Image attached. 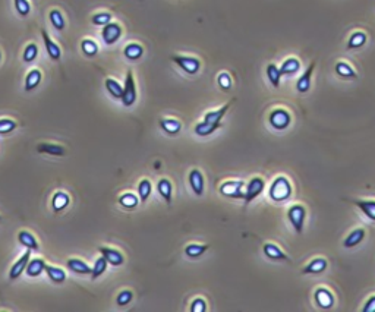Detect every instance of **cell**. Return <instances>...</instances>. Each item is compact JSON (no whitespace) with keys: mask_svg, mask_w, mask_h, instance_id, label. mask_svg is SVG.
Segmentation results:
<instances>
[{"mask_svg":"<svg viewBox=\"0 0 375 312\" xmlns=\"http://www.w3.org/2000/svg\"><path fill=\"white\" fill-rule=\"evenodd\" d=\"M270 198L276 202H281L290 198L292 195V185L290 180L284 176H279L273 180L271 186H270V192H268Z\"/></svg>","mask_w":375,"mask_h":312,"instance_id":"1","label":"cell"},{"mask_svg":"<svg viewBox=\"0 0 375 312\" xmlns=\"http://www.w3.org/2000/svg\"><path fill=\"white\" fill-rule=\"evenodd\" d=\"M171 62H174L183 72H186L188 75H195L200 72L201 69V62L197 58H191V56H179L174 55L170 58Z\"/></svg>","mask_w":375,"mask_h":312,"instance_id":"2","label":"cell"},{"mask_svg":"<svg viewBox=\"0 0 375 312\" xmlns=\"http://www.w3.org/2000/svg\"><path fill=\"white\" fill-rule=\"evenodd\" d=\"M122 104L125 107H131L136 101V85H135V78L132 71L126 72V79L123 85V94H122Z\"/></svg>","mask_w":375,"mask_h":312,"instance_id":"3","label":"cell"},{"mask_svg":"<svg viewBox=\"0 0 375 312\" xmlns=\"http://www.w3.org/2000/svg\"><path fill=\"white\" fill-rule=\"evenodd\" d=\"M287 217H289V221H290V224L293 226L295 232H296V233H302L303 226H305V217H306L305 207H302V205H293V207H290V210H289V213H287Z\"/></svg>","mask_w":375,"mask_h":312,"instance_id":"4","label":"cell"},{"mask_svg":"<svg viewBox=\"0 0 375 312\" xmlns=\"http://www.w3.org/2000/svg\"><path fill=\"white\" fill-rule=\"evenodd\" d=\"M290 122H292V117L289 112H286L284 109H276L270 113V125L277 131L286 129L290 125Z\"/></svg>","mask_w":375,"mask_h":312,"instance_id":"5","label":"cell"},{"mask_svg":"<svg viewBox=\"0 0 375 312\" xmlns=\"http://www.w3.org/2000/svg\"><path fill=\"white\" fill-rule=\"evenodd\" d=\"M122 33H123V30L117 22H110L106 27H103L101 39L107 46H112L119 41V39L122 37Z\"/></svg>","mask_w":375,"mask_h":312,"instance_id":"6","label":"cell"},{"mask_svg":"<svg viewBox=\"0 0 375 312\" xmlns=\"http://www.w3.org/2000/svg\"><path fill=\"white\" fill-rule=\"evenodd\" d=\"M242 188H244V182L241 180H229V182H225L222 186H220V194L227 196V198H245V194L242 192Z\"/></svg>","mask_w":375,"mask_h":312,"instance_id":"7","label":"cell"},{"mask_svg":"<svg viewBox=\"0 0 375 312\" xmlns=\"http://www.w3.org/2000/svg\"><path fill=\"white\" fill-rule=\"evenodd\" d=\"M264 179L262 177H252L246 186V192H245V204L248 205L251 201H254L262 191H264Z\"/></svg>","mask_w":375,"mask_h":312,"instance_id":"8","label":"cell"},{"mask_svg":"<svg viewBox=\"0 0 375 312\" xmlns=\"http://www.w3.org/2000/svg\"><path fill=\"white\" fill-rule=\"evenodd\" d=\"M98 252H100L101 256H104L106 261H107L110 265H113V267H119V265H122V264L125 262V256H123L119 251H116V249H112V248H107V246H100V248H98Z\"/></svg>","mask_w":375,"mask_h":312,"instance_id":"9","label":"cell"},{"mask_svg":"<svg viewBox=\"0 0 375 312\" xmlns=\"http://www.w3.org/2000/svg\"><path fill=\"white\" fill-rule=\"evenodd\" d=\"M30 256H31V249H27L25 254L12 265V268L9 271V278L11 280H17L18 277H21V274L27 270V265L30 262Z\"/></svg>","mask_w":375,"mask_h":312,"instance_id":"10","label":"cell"},{"mask_svg":"<svg viewBox=\"0 0 375 312\" xmlns=\"http://www.w3.org/2000/svg\"><path fill=\"white\" fill-rule=\"evenodd\" d=\"M189 185H191V189L194 191V194L197 196H201L204 194V189H206L204 176H203V173L198 169H194L189 173Z\"/></svg>","mask_w":375,"mask_h":312,"instance_id":"11","label":"cell"},{"mask_svg":"<svg viewBox=\"0 0 375 312\" xmlns=\"http://www.w3.org/2000/svg\"><path fill=\"white\" fill-rule=\"evenodd\" d=\"M41 36H43L44 46H46V50H47V55L50 56V59L55 60V62L60 60V58H62V50H60V47L49 37V34H47V31H46L44 28L41 30Z\"/></svg>","mask_w":375,"mask_h":312,"instance_id":"12","label":"cell"},{"mask_svg":"<svg viewBox=\"0 0 375 312\" xmlns=\"http://www.w3.org/2000/svg\"><path fill=\"white\" fill-rule=\"evenodd\" d=\"M315 302L319 308L322 309H330L333 305H334V296L331 294L330 290L324 289V287H319L317 289L315 292Z\"/></svg>","mask_w":375,"mask_h":312,"instance_id":"13","label":"cell"},{"mask_svg":"<svg viewBox=\"0 0 375 312\" xmlns=\"http://www.w3.org/2000/svg\"><path fill=\"white\" fill-rule=\"evenodd\" d=\"M66 267L75 273V274H81V275H85V274H91V267L87 265V262H84L82 259H78V258H69L66 261Z\"/></svg>","mask_w":375,"mask_h":312,"instance_id":"14","label":"cell"},{"mask_svg":"<svg viewBox=\"0 0 375 312\" xmlns=\"http://www.w3.org/2000/svg\"><path fill=\"white\" fill-rule=\"evenodd\" d=\"M314 68H315V62H312L308 69L305 71V74L298 79L296 82V90L299 93H308L309 88H311V77H312V72H314Z\"/></svg>","mask_w":375,"mask_h":312,"instance_id":"15","label":"cell"},{"mask_svg":"<svg viewBox=\"0 0 375 312\" xmlns=\"http://www.w3.org/2000/svg\"><path fill=\"white\" fill-rule=\"evenodd\" d=\"M69 202H71L69 195H68L66 192L59 191V192H56V194L53 195V199H52V208H53V211H55V213H60V211H63V210L69 205Z\"/></svg>","mask_w":375,"mask_h":312,"instance_id":"16","label":"cell"},{"mask_svg":"<svg viewBox=\"0 0 375 312\" xmlns=\"http://www.w3.org/2000/svg\"><path fill=\"white\" fill-rule=\"evenodd\" d=\"M327 265L328 264L324 258H315L302 270V273L303 274H321L327 270Z\"/></svg>","mask_w":375,"mask_h":312,"instance_id":"17","label":"cell"},{"mask_svg":"<svg viewBox=\"0 0 375 312\" xmlns=\"http://www.w3.org/2000/svg\"><path fill=\"white\" fill-rule=\"evenodd\" d=\"M232 101H233V100H232ZM232 101H229L227 104H225V106H223L222 109H219V110L208 112V113L204 116V122H207V123H213V125H220V122H222V119L225 117L226 112L229 110V107H230Z\"/></svg>","mask_w":375,"mask_h":312,"instance_id":"18","label":"cell"},{"mask_svg":"<svg viewBox=\"0 0 375 312\" xmlns=\"http://www.w3.org/2000/svg\"><path fill=\"white\" fill-rule=\"evenodd\" d=\"M43 271H46V262L41 258H34L30 259L25 273L28 274V277H38Z\"/></svg>","mask_w":375,"mask_h":312,"instance_id":"19","label":"cell"},{"mask_svg":"<svg viewBox=\"0 0 375 312\" xmlns=\"http://www.w3.org/2000/svg\"><path fill=\"white\" fill-rule=\"evenodd\" d=\"M41 78H43V75H41V71H40V69H33V71H30L28 75H27V78H25V91L30 93V91L36 90V88L40 85Z\"/></svg>","mask_w":375,"mask_h":312,"instance_id":"20","label":"cell"},{"mask_svg":"<svg viewBox=\"0 0 375 312\" xmlns=\"http://www.w3.org/2000/svg\"><path fill=\"white\" fill-rule=\"evenodd\" d=\"M160 126L169 135H177L182 129V123L177 119H170V117L169 119H161Z\"/></svg>","mask_w":375,"mask_h":312,"instance_id":"21","label":"cell"},{"mask_svg":"<svg viewBox=\"0 0 375 312\" xmlns=\"http://www.w3.org/2000/svg\"><path fill=\"white\" fill-rule=\"evenodd\" d=\"M157 191L161 195V198L167 202L171 204V192H173V186L170 183L169 179H160L157 182Z\"/></svg>","mask_w":375,"mask_h":312,"instance_id":"22","label":"cell"},{"mask_svg":"<svg viewBox=\"0 0 375 312\" xmlns=\"http://www.w3.org/2000/svg\"><path fill=\"white\" fill-rule=\"evenodd\" d=\"M262 251H264L265 256H267V258H270V259H274V261L289 259V258H287V255H286V254H284L279 246H276V245H273V243H265V245H264V248H262Z\"/></svg>","mask_w":375,"mask_h":312,"instance_id":"23","label":"cell"},{"mask_svg":"<svg viewBox=\"0 0 375 312\" xmlns=\"http://www.w3.org/2000/svg\"><path fill=\"white\" fill-rule=\"evenodd\" d=\"M18 240L21 242V245H24L27 249H31V251H38V242L37 239L27 230H21L19 234H18Z\"/></svg>","mask_w":375,"mask_h":312,"instance_id":"24","label":"cell"},{"mask_svg":"<svg viewBox=\"0 0 375 312\" xmlns=\"http://www.w3.org/2000/svg\"><path fill=\"white\" fill-rule=\"evenodd\" d=\"M300 69V62L296 58H289L283 62L281 68H280V74L283 75H295L298 71Z\"/></svg>","mask_w":375,"mask_h":312,"instance_id":"25","label":"cell"},{"mask_svg":"<svg viewBox=\"0 0 375 312\" xmlns=\"http://www.w3.org/2000/svg\"><path fill=\"white\" fill-rule=\"evenodd\" d=\"M37 151L38 153H44V154H50V156H55V157H62L65 156V148L60 147V145H55V144H38L37 145Z\"/></svg>","mask_w":375,"mask_h":312,"instance_id":"26","label":"cell"},{"mask_svg":"<svg viewBox=\"0 0 375 312\" xmlns=\"http://www.w3.org/2000/svg\"><path fill=\"white\" fill-rule=\"evenodd\" d=\"M123 55H125V58L129 59V60H138V59L142 58L144 49H142V46L138 44V43H131V44H128V46L125 47Z\"/></svg>","mask_w":375,"mask_h":312,"instance_id":"27","label":"cell"},{"mask_svg":"<svg viewBox=\"0 0 375 312\" xmlns=\"http://www.w3.org/2000/svg\"><path fill=\"white\" fill-rule=\"evenodd\" d=\"M334 69H336V74H337L338 77L346 78V79H355V78L357 77L356 72L353 71V68H352L349 63H346V62H337Z\"/></svg>","mask_w":375,"mask_h":312,"instance_id":"28","label":"cell"},{"mask_svg":"<svg viewBox=\"0 0 375 312\" xmlns=\"http://www.w3.org/2000/svg\"><path fill=\"white\" fill-rule=\"evenodd\" d=\"M46 273H47V277L53 281V283H63L66 280V273L59 268V267H53V265H46Z\"/></svg>","mask_w":375,"mask_h":312,"instance_id":"29","label":"cell"},{"mask_svg":"<svg viewBox=\"0 0 375 312\" xmlns=\"http://www.w3.org/2000/svg\"><path fill=\"white\" fill-rule=\"evenodd\" d=\"M104 85H106L107 93H109L113 98H122L123 88H122V85H120L116 79L107 78V79H106V82H104Z\"/></svg>","mask_w":375,"mask_h":312,"instance_id":"30","label":"cell"},{"mask_svg":"<svg viewBox=\"0 0 375 312\" xmlns=\"http://www.w3.org/2000/svg\"><path fill=\"white\" fill-rule=\"evenodd\" d=\"M363 237H365V230L363 229H356V230H353L347 237H346V240H344V246L346 248H353V246H356V245H359L362 240H363Z\"/></svg>","mask_w":375,"mask_h":312,"instance_id":"31","label":"cell"},{"mask_svg":"<svg viewBox=\"0 0 375 312\" xmlns=\"http://www.w3.org/2000/svg\"><path fill=\"white\" fill-rule=\"evenodd\" d=\"M49 20H50V22H52V25H53L55 30H57V31H63V30H65L66 22H65V18H63V15H62L60 11H57V9L50 11Z\"/></svg>","mask_w":375,"mask_h":312,"instance_id":"32","label":"cell"},{"mask_svg":"<svg viewBox=\"0 0 375 312\" xmlns=\"http://www.w3.org/2000/svg\"><path fill=\"white\" fill-rule=\"evenodd\" d=\"M81 50H82V53H84L85 56L94 58V56L98 53V46H97V43H95L94 40H91V39H84V40L81 41Z\"/></svg>","mask_w":375,"mask_h":312,"instance_id":"33","label":"cell"},{"mask_svg":"<svg viewBox=\"0 0 375 312\" xmlns=\"http://www.w3.org/2000/svg\"><path fill=\"white\" fill-rule=\"evenodd\" d=\"M267 78L271 82L273 87L279 88L280 85V79H281V74H280V68H277L274 63H270L267 66Z\"/></svg>","mask_w":375,"mask_h":312,"instance_id":"34","label":"cell"},{"mask_svg":"<svg viewBox=\"0 0 375 312\" xmlns=\"http://www.w3.org/2000/svg\"><path fill=\"white\" fill-rule=\"evenodd\" d=\"M355 204L363 211V214L375 221V201H355Z\"/></svg>","mask_w":375,"mask_h":312,"instance_id":"35","label":"cell"},{"mask_svg":"<svg viewBox=\"0 0 375 312\" xmlns=\"http://www.w3.org/2000/svg\"><path fill=\"white\" fill-rule=\"evenodd\" d=\"M208 249V245H198V243H191L185 248V254L189 258H198L203 254H206V251Z\"/></svg>","mask_w":375,"mask_h":312,"instance_id":"36","label":"cell"},{"mask_svg":"<svg viewBox=\"0 0 375 312\" xmlns=\"http://www.w3.org/2000/svg\"><path fill=\"white\" fill-rule=\"evenodd\" d=\"M222 125H213V123H207V122H201L195 126V134L200 136H208L213 132H216Z\"/></svg>","mask_w":375,"mask_h":312,"instance_id":"37","label":"cell"},{"mask_svg":"<svg viewBox=\"0 0 375 312\" xmlns=\"http://www.w3.org/2000/svg\"><path fill=\"white\" fill-rule=\"evenodd\" d=\"M138 202H139L138 196H136L135 194H131V192L123 194V195L119 198V204H120L123 208H128V210L136 208V207H138Z\"/></svg>","mask_w":375,"mask_h":312,"instance_id":"38","label":"cell"},{"mask_svg":"<svg viewBox=\"0 0 375 312\" xmlns=\"http://www.w3.org/2000/svg\"><path fill=\"white\" fill-rule=\"evenodd\" d=\"M366 43V34L362 31H356L352 34V37L349 39L347 43V49H359Z\"/></svg>","mask_w":375,"mask_h":312,"instance_id":"39","label":"cell"},{"mask_svg":"<svg viewBox=\"0 0 375 312\" xmlns=\"http://www.w3.org/2000/svg\"><path fill=\"white\" fill-rule=\"evenodd\" d=\"M151 191H152L151 182H150L148 179H142V180L139 182V185H138V195H139L141 202H147V199H148L150 195H151Z\"/></svg>","mask_w":375,"mask_h":312,"instance_id":"40","label":"cell"},{"mask_svg":"<svg viewBox=\"0 0 375 312\" xmlns=\"http://www.w3.org/2000/svg\"><path fill=\"white\" fill-rule=\"evenodd\" d=\"M107 265H109V262L106 261V258H104V256H100V258L95 261V264H94V267H93V270H91V278H93V280L98 278V277L106 271Z\"/></svg>","mask_w":375,"mask_h":312,"instance_id":"41","label":"cell"},{"mask_svg":"<svg viewBox=\"0 0 375 312\" xmlns=\"http://www.w3.org/2000/svg\"><path fill=\"white\" fill-rule=\"evenodd\" d=\"M37 56H38V47H37V44L30 43V44L25 47L24 55H22L24 62H25V63H33V62L37 59Z\"/></svg>","mask_w":375,"mask_h":312,"instance_id":"42","label":"cell"},{"mask_svg":"<svg viewBox=\"0 0 375 312\" xmlns=\"http://www.w3.org/2000/svg\"><path fill=\"white\" fill-rule=\"evenodd\" d=\"M91 22H93L95 27H106L107 24H110V22H112V15H110L109 12H100V14H95V15H93Z\"/></svg>","mask_w":375,"mask_h":312,"instance_id":"43","label":"cell"},{"mask_svg":"<svg viewBox=\"0 0 375 312\" xmlns=\"http://www.w3.org/2000/svg\"><path fill=\"white\" fill-rule=\"evenodd\" d=\"M14 3H15V9H17V12H18L19 17L25 18V17L30 15V12H31V5H30L28 0H14Z\"/></svg>","mask_w":375,"mask_h":312,"instance_id":"44","label":"cell"},{"mask_svg":"<svg viewBox=\"0 0 375 312\" xmlns=\"http://www.w3.org/2000/svg\"><path fill=\"white\" fill-rule=\"evenodd\" d=\"M18 128V123L12 119H0V135L11 134Z\"/></svg>","mask_w":375,"mask_h":312,"instance_id":"45","label":"cell"},{"mask_svg":"<svg viewBox=\"0 0 375 312\" xmlns=\"http://www.w3.org/2000/svg\"><path fill=\"white\" fill-rule=\"evenodd\" d=\"M217 82H219V87L223 90V91H229L232 88V77L227 74V72H222L219 77H217Z\"/></svg>","mask_w":375,"mask_h":312,"instance_id":"46","label":"cell"},{"mask_svg":"<svg viewBox=\"0 0 375 312\" xmlns=\"http://www.w3.org/2000/svg\"><path fill=\"white\" fill-rule=\"evenodd\" d=\"M133 299V293L131 292V290H123V292H120L119 294H117V305L119 306H125V305H128L131 300Z\"/></svg>","mask_w":375,"mask_h":312,"instance_id":"47","label":"cell"},{"mask_svg":"<svg viewBox=\"0 0 375 312\" xmlns=\"http://www.w3.org/2000/svg\"><path fill=\"white\" fill-rule=\"evenodd\" d=\"M206 309H207V303H206V300L203 297H197L192 302V305H191V311L192 312H204Z\"/></svg>","mask_w":375,"mask_h":312,"instance_id":"48","label":"cell"},{"mask_svg":"<svg viewBox=\"0 0 375 312\" xmlns=\"http://www.w3.org/2000/svg\"><path fill=\"white\" fill-rule=\"evenodd\" d=\"M363 312H375V296H371L363 306Z\"/></svg>","mask_w":375,"mask_h":312,"instance_id":"49","label":"cell"},{"mask_svg":"<svg viewBox=\"0 0 375 312\" xmlns=\"http://www.w3.org/2000/svg\"><path fill=\"white\" fill-rule=\"evenodd\" d=\"M0 60H2V53H0Z\"/></svg>","mask_w":375,"mask_h":312,"instance_id":"50","label":"cell"}]
</instances>
